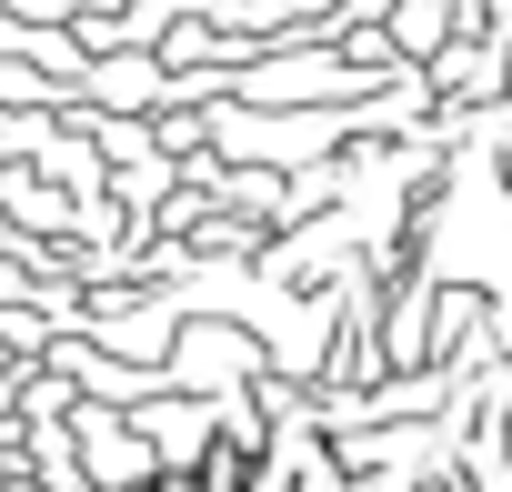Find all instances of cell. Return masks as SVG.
<instances>
[{
  "instance_id": "6da1fadb",
  "label": "cell",
  "mask_w": 512,
  "mask_h": 492,
  "mask_svg": "<svg viewBox=\"0 0 512 492\" xmlns=\"http://www.w3.org/2000/svg\"><path fill=\"white\" fill-rule=\"evenodd\" d=\"M81 452H91V472H101V482H121V492L161 482V452L141 442V422H111V412H81Z\"/></svg>"
}]
</instances>
